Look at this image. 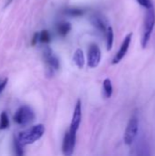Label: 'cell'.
<instances>
[{"label": "cell", "mask_w": 155, "mask_h": 156, "mask_svg": "<svg viewBox=\"0 0 155 156\" xmlns=\"http://www.w3.org/2000/svg\"><path fill=\"white\" fill-rule=\"evenodd\" d=\"M45 133V126L43 124H37L32 126L31 128L21 132L16 137L19 143L25 146L28 144H32L37 140H39Z\"/></svg>", "instance_id": "6da1fadb"}, {"label": "cell", "mask_w": 155, "mask_h": 156, "mask_svg": "<svg viewBox=\"0 0 155 156\" xmlns=\"http://www.w3.org/2000/svg\"><path fill=\"white\" fill-rule=\"evenodd\" d=\"M155 27V8L154 6L147 8L144 19V27L141 39V45L143 48H145L151 39L153 31Z\"/></svg>", "instance_id": "7a4b0ae2"}, {"label": "cell", "mask_w": 155, "mask_h": 156, "mask_svg": "<svg viewBox=\"0 0 155 156\" xmlns=\"http://www.w3.org/2000/svg\"><path fill=\"white\" fill-rule=\"evenodd\" d=\"M138 132H139V117L137 113H133L130 118L124 132V135H123L124 144L126 145H132L137 137Z\"/></svg>", "instance_id": "3957f363"}, {"label": "cell", "mask_w": 155, "mask_h": 156, "mask_svg": "<svg viewBox=\"0 0 155 156\" xmlns=\"http://www.w3.org/2000/svg\"><path fill=\"white\" fill-rule=\"evenodd\" d=\"M35 120L34 111L28 106H21L14 115V121L16 123L21 126H26L32 123Z\"/></svg>", "instance_id": "277c9868"}, {"label": "cell", "mask_w": 155, "mask_h": 156, "mask_svg": "<svg viewBox=\"0 0 155 156\" xmlns=\"http://www.w3.org/2000/svg\"><path fill=\"white\" fill-rule=\"evenodd\" d=\"M44 57L47 64V74L48 76H52L54 74V71L58 69L59 68V60L49 48H47L45 49Z\"/></svg>", "instance_id": "5b68a950"}, {"label": "cell", "mask_w": 155, "mask_h": 156, "mask_svg": "<svg viewBox=\"0 0 155 156\" xmlns=\"http://www.w3.org/2000/svg\"><path fill=\"white\" fill-rule=\"evenodd\" d=\"M101 59V52L98 45H90L88 50V66L91 69L98 67Z\"/></svg>", "instance_id": "8992f818"}, {"label": "cell", "mask_w": 155, "mask_h": 156, "mask_svg": "<svg viewBox=\"0 0 155 156\" xmlns=\"http://www.w3.org/2000/svg\"><path fill=\"white\" fill-rule=\"evenodd\" d=\"M76 144V133H72L69 131L65 133L63 144H62V152L63 154L66 156L72 155L74 152Z\"/></svg>", "instance_id": "52a82bcc"}, {"label": "cell", "mask_w": 155, "mask_h": 156, "mask_svg": "<svg viewBox=\"0 0 155 156\" xmlns=\"http://www.w3.org/2000/svg\"><path fill=\"white\" fill-rule=\"evenodd\" d=\"M132 33H130L125 37V38L123 39V41L120 47V49L118 50V52L116 53V55L114 56V58L112 59V64H118L125 57V55L127 54V52L129 50V48H130V45L132 42Z\"/></svg>", "instance_id": "ba28073f"}, {"label": "cell", "mask_w": 155, "mask_h": 156, "mask_svg": "<svg viewBox=\"0 0 155 156\" xmlns=\"http://www.w3.org/2000/svg\"><path fill=\"white\" fill-rule=\"evenodd\" d=\"M80 122H81V101L79 100L77 101L75 109H74L69 132L72 133H77V132L79 130V127L80 125Z\"/></svg>", "instance_id": "9c48e42d"}, {"label": "cell", "mask_w": 155, "mask_h": 156, "mask_svg": "<svg viewBox=\"0 0 155 156\" xmlns=\"http://www.w3.org/2000/svg\"><path fill=\"white\" fill-rule=\"evenodd\" d=\"M91 23L92 25L99 30L100 31L101 33H106V30L108 28V24H107V21L105 20V18L100 16V15H98V14H95L91 16Z\"/></svg>", "instance_id": "30bf717a"}, {"label": "cell", "mask_w": 155, "mask_h": 156, "mask_svg": "<svg viewBox=\"0 0 155 156\" xmlns=\"http://www.w3.org/2000/svg\"><path fill=\"white\" fill-rule=\"evenodd\" d=\"M71 30V24L67 21H62L58 23L57 27V32L61 37H66Z\"/></svg>", "instance_id": "8fae6325"}, {"label": "cell", "mask_w": 155, "mask_h": 156, "mask_svg": "<svg viewBox=\"0 0 155 156\" xmlns=\"http://www.w3.org/2000/svg\"><path fill=\"white\" fill-rule=\"evenodd\" d=\"M73 61L74 63L77 65V67L79 69H82L84 64H85V58H84V55H83V51L80 48H78L74 55H73Z\"/></svg>", "instance_id": "7c38bea8"}, {"label": "cell", "mask_w": 155, "mask_h": 156, "mask_svg": "<svg viewBox=\"0 0 155 156\" xmlns=\"http://www.w3.org/2000/svg\"><path fill=\"white\" fill-rule=\"evenodd\" d=\"M102 90H103V96L106 99H109L111 97L112 92H113V88L111 84V80L110 79H105L103 81L102 85Z\"/></svg>", "instance_id": "4fadbf2b"}, {"label": "cell", "mask_w": 155, "mask_h": 156, "mask_svg": "<svg viewBox=\"0 0 155 156\" xmlns=\"http://www.w3.org/2000/svg\"><path fill=\"white\" fill-rule=\"evenodd\" d=\"M106 45H107V50L110 51L112 48L113 46V41H114V33H113V29L111 26L108 27L106 33Z\"/></svg>", "instance_id": "5bb4252c"}, {"label": "cell", "mask_w": 155, "mask_h": 156, "mask_svg": "<svg viewBox=\"0 0 155 156\" xmlns=\"http://www.w3.org/2000/svg\"><path fill=\"white\" fill-rule=\"evenodd\" d=\"M9 126L8 116L5 112H3L0 115V130H5Z\"/></svg>", "instance_id": "9a60e30c"}, {"label": "cell", "mask_w": 155, "mask_h": 156, "mask_svg": "<svg viewBox=\"0 0 155 156\" xmlns=\"http://www.w3.org/2000/svg\"><path fill=\"white\" fill-rule=\"evenodd\" d=\"M65 14H67L70 16H80L84 14V11L80 8L71 7V8H67L65 10Z\"/></svg>", "instance_id": "2e32d148"}, {"label": "cell", "mask_w": 155, "mask_h": 156, "mask_svg": "<svg viewBox=\"0 0 155 156\" xmlns=\"http://www.w3.org/2000/svg\"><path fill=\"white\" fill-rule=\"evenodd\" d=\"M38 40L42 43H49L51 40V37H50V33L48 30H42L39 33V37H38Z\"/></svg>", "instance_id": "e0dca14e"}, {"label": "cell", "mask_w": 155, "mask_h": 156, "mask_svg": "<svg viewBox=\"0 0 155 156\" xmlns=\"http://www.w3.org/2000/svg\"><path fill=\"white\" fill-rule=\"evenodd\" d=\"M14 144H15V152L16 154L17 155H23L24 154V150H23V145L19 143V141L17 140L16 137H15L14 139Z\"/></svg>", "instance_id": "ac0fdd59"}, {"label": "cell", "mask_w": 155, "mask_h": 156, "mask_svg": "<svg viewBox=\"0 0 155 156\" xmlns=\"http://www.w3.org/2000/svg\"><path fill=\"white\" fill-rule=\"evenodd\" d=\"M138 4L142 6H143L145 9L147 8H150V7H153V0H137Z\"/></svg>", "instance_id": "d6986e66"}, {"label": "cell", "mask_w": 155, "mask_h": 156, "mask_svg": "<svg viewBox=\"0 0 155 156\" xmlns=\"http://www.w3.org/2000/svg\"><path fill=\"white\" fill-rule=\"evenodd\" d=\"M38 37H39V33L36 32V33L34 34V36H33L32 40H31V45H32V46H35V45L37 43V41H38Z\"/></svg>", "instance_id": "ffe728a7"}, {"label": "cell", "mask_w": 155, "mask_h": 156, "mask_svg": "<svg viewBox=\"0 0 155 156\" xmlns=\"http://www.w3.org/2000/svg\"><path fill=\"white\" fill-rule=\"evenodd\" d=\"M6 83H7V79H5L2 82H0V92L4 90V88L5 87Z\"/></svg>", "instance_id": "44dd1931"}, {"label": "cell", "mask_w": 155, "mask_h": 156, "mask_svg": "<svg viewBox=\"0 0 155 156\" xmlns=\"http://www.w3.org/2000/svg\"><path fill=\"white\" fill-rule=\"evenodd\" d=\"M12 1H13V0H7V1H6V4H5V6H7L8 5H10Z\"/></svg>", "instance_id": "7402d4cb"}]
</instances>
